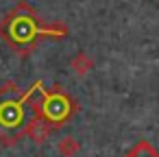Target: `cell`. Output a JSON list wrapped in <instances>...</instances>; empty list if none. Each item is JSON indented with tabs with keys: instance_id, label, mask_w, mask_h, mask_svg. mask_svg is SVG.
I'll use <instances>...</instances> for the list:
<instances>
[{
	"instance_id": "5b68a950",
	"label": "cell",
	"mask_w": 159,
	"mask_h": 157,
	"mask_svg": "<svg viewBox=\"0 0 159 157\" xmlns=\"http://www.w3.org/2000/svg\"><path fill=\"white\" fill-rule=\"evenodd\" d=\"M59 150L66 153V155H72V153L76 150V144H72V137H66V140L59 144Z\"/></svg>"
},
{
	"instance_id": "277c9868",
	"label": "cell",
	"mask_w": 159,
	"mask_h": 157,
	"mask_svg": "<svg viewBox=\"0 0 159 157\" xmlns=\"http://www.w3.org/2000/svg\"><path fill=\"white\" fill-rule=\"evenodd\" d=\"M124 157H159V150H157L148 140H139Z\"/></svg>"
},
{
	"instance_id": "3957f363",
	"label": "cell",
	"mask_w": 159,
	"mask_h": 157,
	"mask_svg": "<svg viewBox=\"0 0 159 157\" xmlns=\"http://www.w3.org/2000/svg\"><path fill=\"white\" fill-rule=\"evenodd\" d=\"M50 131H52V127L37 113V116L31 120V124H29V129H26V135H31V140H35L37 144H42V142L50 135Z\"/></svg>"
},
{
	"instance_id": "6da1fadb",
	"label": "cell",
	"mask_w": 159,
	"mask_h": 157,
	"mask_svg": "<svg viewBox=\"0 0 159 157\" xmlns=\"http://www.w3.org/2000/svg\"><path fill=\"white\" fill-rule=\"evenodd\" d=\"M33 90L26 94H18V85L9 83L0 90V140L5 144L18 142L31 120L37 116V105H31Z\"/></svg>"
},
{
	"instance_id": "7a4b0ae2",
	"label": "cell",
	"mask_w": 159,
	"mask_h": 157,
	"mask_svg": "<svg viewBox=\"0 0 159 157\" xmlns=\"http://www.w3.org/2000/svg\"><path fill=\"white\" fill-rule=\"evenodd\" d=\"M74 111V103L68 94L52 90V92H44L42 100L37 103V113L55 129L59 124H63Z\"/></svg>"
}]
</instances>
